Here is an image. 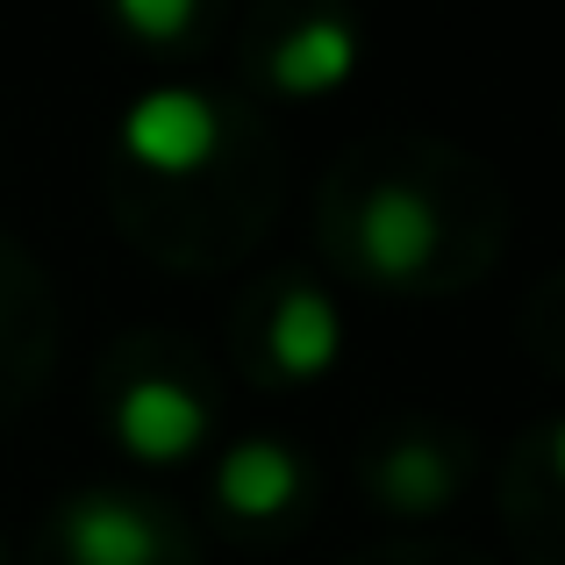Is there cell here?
Segmentation results:
<instances>
[{
  "label": "cell",
  "instance_id": "9",
  "mask_svg": "<svg viewBox=\"0 0 565 565\" xmlns=\"http://www.w3.org/2000/svg\"><path fill=\"white\" fill-rule=\"evenodd\" d=\"M115 22L137 43H180L186 29L201 22V8H193V0H115Z\"/></svg>",
  "mask_w": 565,
  "mask_h": 565
},
{
  "label": "cell",
  "instance_id": "5",
  "mask_svg": "<svg viewBox=\"0 0 565 565\" xmlns=\"http://www.w3.org/2000/svg\"><path fill=\"white\" fill-rule=\"evenodd\" d=\"M265 72H273V86L294 94V100L337 94V86L359 72V29H351L344 14H308V22H294L287 36L273 43Z\"/></svg>",
  "mask_w": 565,
  "mask_h": 565
},
{
  "label": "cell",
  "instance_id": "7",
  "mask_svg": "<svg viewBox=\"0 0 565 565\" xmlns=\"http://www.w3.org/2000/svg\"><path fill=\"white\" fill-rule=\"evenodd\" d=\"M265 359H273V373L287 380H322L337 359H344V316H337L330 294L316 287H287L273 308V322H265Z\"/></svg>",
  "mask_w": 565,
  "mask_h": 565
},
{
  "label": "cell",
  "instance_id": "4",
  "mask_svg": "<svg viewBox=\"0 0 565 565\" xmlns=\"http://www.w3.org/2000/svg\"><path fill=\"white\" fill-rule=\"evenodd\" d=\"M57 552L72 565H158L166 558V530L137 494H72L57 509Z\"/></svg>",
  "mask_w": 565,
  "mask_h": 565
},
{
  "label": "cell",
  "instance_id": "10",
  "mask_svg": "<svg viewBox=\"0 0 565 565\" xmlns=\"http://www.w3.org/2000/svg\"><path fill=\"white\" fill-rule=\"evenodd\" d=\"M552 472H558V487H565V423L552 429Z\"/></svg>",
  "mask_w": 565,
  "mask_h": 565
},
{
  "label": "cell",
  "instance_id": "1",
  "mask_svg": "<svg viewBox=\"0 0 565 565\" xmlns=\"http://www.w3.org/2000/svg\"><path fill=\"white\" fill-rule=\"evenodd\" d=\"M122 158L158 180H193V172L215 166L222 151V108L201 86H151L122 108Z\"/></svg>",
  "mask_w": 565,
  "mask_h": 565
},
{
  "label": "cell",
  "instance_id": "3",
  "mask_svg": "<svg viewBox=\"0 0 565 565\" xmlns=\"http://www.w3.org/2000/svg\"><path fill=\"white\" fill-rule=\"evenodd\" d=\"M115 444L143 466H180L207 444V401L193 394L186 380H129L122 401H115Z\"/></svg>",
  "mask_w": 565,
  "mask_h": 565
},
{
  "label": "cell",
  "instance_id": "6",
  "mask_svg": "<svg viewBox=\"0 0 565 565\" xmlns=\"http://www.w3.org/2000/svg\"><path fill=\"white\" fill-rule=\"evenodd\" d=\"M215 501L230 515H250V523L287 515L294 501H301V458H294V444H279V437L230 444L222 466H215Z\"/></svg>",
  "mask_w": 565,
  "mask_h": 565
},
{
  "label": "cell",
  "instance_id": "2",
  "mask_svg": "<svg viewBox=\"0 0 565 565\" xmlns=\"http://www.w3.org/2000/svg\"><path fill=\"white\" fill-rule=\"evenodd\" d=\"M437 244H444V222H437V201L408 180H380L373 193L359 201V258L373 279H423L437 265Z\"/></svg>",
  "mask_w": 565,
  "mask_h": 565
},
{
  "label": "cell",
  "instance_id": "8",
  "mask_svg": "<svg viewBox=\"0 0 565 565\" xmlns=\"http://www.w3.org/2000/svg\"><path fill=\"white\" fill-rule=\"evenodd\" d=\"M373 487H380L386 501H394L401 515H429V509H444V501L458 494V466L444 458V444H429V437H401L394 451H380Z\"/></svg>",
  "mask_w": 565,
  "mask_h": 565
}]
</instances>
